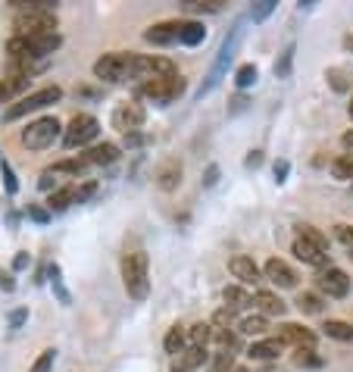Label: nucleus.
Listing matches in <instances>:
<instances>
[{
  "instance_id": "obj_1",
  "label": "nucleus",
  "mask_w": 353,
  "mask_h": 372,
  "mask_svg": "<svg viewBox=\"0 0 353 372\" xmlns=\"http://www.w3.org/2000/svg\"><path fill=\"white\" fill-rule=\"evenodd\" d=\"M241 41H244V19H235V25H231L228 32H225L222 44H219L216 60H213V66H210V72H206V81L200 85L197 97H204V94H210V91H216V88H219V81L225 79V72H228L231 60H235V54H238Z\"/></svg>"
},
{
  "instance_id": "obj_2",
  "label": "nucleus",
  "mask_w": 353,
  "mask_h": 372,
  "mask_svg": "<svg viewBox=\"0 0 353 372\" xmlns=\"http://www.w3.org/2000/svg\"><path fill=\"white\" fill-rule=\"evenodd\" d=\"M122 285L131 300H144L150 294V257L144 251H131L122 257Z\"/></svg>"
},
{
  "instance_id": "obj_3",
  "label": "nucleus",
  "mask_w": 353,
  "mask_h": 372,
  "mask_svg": "<svg viewBox=\"0 0 353 372\" xmlns=\"http://www.w3.org/2000/svg\"><path fill=\"white\" fill-rule=\"evenodd\" d=\"M60 101H63V88H60V85H44V88H38V91H32V94L19 97V101H16L13 107L3 113V119L16 122V119H22V116L38 113V110L50 107V103H60Z\"/></svg>"
},
{
  "instance_id": "obj_4",
  "label": "nucleus",
  "mask_w": 353,
  "mask_h": 372,
  "mask_svg": "<svg viewBox=\"0 0 353 372\" xmlns=\"http://www.w3.org/2000/svg\"><path fill=\"white\" fill-rule=\"evenodd\" d=\"M97 135H100V122H97V116L75 113L72 119H69V125L63 129V147H66V150L88 147Z\"/></svg>"
},
{
  "instance_id": "obj_5",
  "label": "nucleus",
  "mask_w": 353,
  "mask_h": 372,
  "mask_svg": "<svg viewBox=\"0 0 353 372\" xmlns=\"http://www.w3.org/2000/svg\"><path fill=\"white\" fill-rule=\"evenodd\" d=\"M178 75L175 63L166 60V56H144V54H131V63H129V79L135 81H153V79H172Z\"/></svg>"
},
{
  "instance_id": "obj_6",
  "label": "nucleus",
  "mask_w": 353,
  "mask_h": 372,
  "mask_svg": "<svg viewBox=\"0 0 353 372\" xmlns=\"http://www.w3.org/2000/svg\"><path fill=\"white\" fill-rule=\"evenodd\" d=\"M63 135V125L56 116H41V119L28 122L25 129H22V144L28 150H47L54 147V141Z\"/></svg>"
},
{
  "instance_id": "obj_7",
  "label": "nucleus",
  "mask_w": 353,
  "mask_h": 372,
  "mask_svg": "<svg viewBox=\"0 0 353 372\" xmlns=\"http://www.w3.org/2000/svg\"><path fill=\"white\" fill-rule=\"evenodd\" d=\"M16 34H54L56 32V13L50 10H22L13 16Z\"/></svg>"
},
{
  "instance_id": "obj_8",
  "label": "nucleus",
  "mask_w": 353,
  "mask_h": 372,
  "mask_svg": "<svg viewBox=\"0 0 353 372\" xmlns=\"http://www.w3.org/2000/svg\"><path fill=\"white\" fill-rule=\"evenodd\" d=\"M184 88H188V81H184L182 75H172V79L144 81V85H141V94H144V97H150L153 103H160V107H166V103L178 101V97L184 94Z\"/></svg>"
},
{
  "instance_id": "obj_9",
  "label": "nucleus",
  "mask_w": 353,
  "mask_h": 372,
  "mask_svg": "<svg viewBox=\"0 0 353 372\" xmlns=\"http://www.w3.org/2000/svg\"><path fill=\"white\" fill-rule=\"evenodd\" d=\"M144 119H147V110H144L138 101H122V103H116L113 116H109L113 129H116V132H122V135H129V132H141Z\"/></svg>"
},
{
  "instance_id": "obj_10",
  "label": "nucleus",
  "mask_w": 353,
  "mask_h": 372,
  "mask_svg": "<svg viewBox=\"0 0 353 372\" xmlns=\"http://www.w3.org/2000/svg\"><path fill=\"white\" fill-rule=\"evenodd\" d=\"M316 291L328 300L347 298V294H350V276H347L344 269H338V266H328V269H322L319 276H316Z\"/></svg>"
},
{
  "instance_id": "obj_11",
  "label": "nucleus",
  "mask_w": 353,
  "mask_h": 372,
  "mask_svg": "<svg viewBox=\"0 0 353 372\" xmlns=\"http://www.w3.org/2000/svg\"><path fill=\"white\" fill-rule=\"evenodd\" d=\"M129 63H131V54H103L100 60L94 63V75L100 81H125L129 79Z\"/></svg>"
},
{
  "instance_id": "obj_12",
  "label": "nucleus",
  "mask_w": 353,
  "mask_h": 372,
  "mask_svg": "<svg viewBox=\"0 0 353 372\" xmlns=\"http://www.w3.org/2000/svg\"><path fill=\"white\" fill-rule=\"evenodd\" d=\"M182 19H166V22H156V25L144 28V41L147 44H156V48H169L182 38Z\"/></svg>"
},
{
  "instance_id": "obj_13",
  "label": "nucleus",
  "mask_w": 353,
  "mask_h": 372,
  "mask_svg": "<svg viewBox=\"0 0 353 372\" xmlns=\"http://www.w3.org/2000/svg\"><path fill=\"white\" fill-rule=\"evenodd\" d=\"M275 338L281 341V344H294V351H300V347H316V332L312 329H306V325H297V322H281L279 325V335Z\"/></svg>"
},
{
  "instance_id": "obj_14",
  "label": "nucleus",
  "mask_w": 353,
  "mask_h": 372,
  "mask_svg": "<svg viewBox=\"0 0 353 372\" xmlns=\"http://www.w3.org/2000/svg\"><path fill=\"white\" fill-rule=\"evenodd\" d=\"M182 176H184V166L178 156H166L160 166H156V188L166 191V194H172V191L182 185Z\"/></svg>"
},
{
  "instance_id": "obj_15",
  "label": "nucleus",
  "mask_w": 353,
  "mask_h": 372,
  "mask_svg": "<svg viewBox=\"0 0 353 372\" xmlns=\"http://www.w3.org/2000/svg\"><path fill=\"white\" fill-rule=\"evenodd\" d=\"M263 276L269 278V282L275 285V288H297V272H294L291 266H288L285 260H279V257L266 260Z\"/></svg>"
},
{
  "instance_id": "obj_16",
  "label": "nucleus",
  "mask_w": 353,
  "mask_h": 372,
  "mask_svg": "<svg viewBox=\"0 0 353 372\" xmlns=\"http://www.w3.org/2000/svg\"><path fill=\"white\" fill-rule=\"evenodd\" d=\"M228 269H231V276L238 278L241 285H257V282H263V272H259V266L253 263V257H244V254L231 257V260H228Z\"/></svg>"
},
{
  "instance_id": "obj_17",
  "label": "nucleus",
  "mask_w": 353,
  "mask_h": 372,
  "mask_svg": "<svg viewBox=\"0 0 353 372\" xmlns=\"http://www.w3.org/2000/svg\"><path fill=\"white\" fill-rule=\"evenodd\" d=\"M291 254H294V257H297L303 266H312V269H319V272L332 266V263H328V254H325V251H319V247H312V244L300 241V238H297V241H294Z\"/></svg>"
},
{
  "instance_id": "obj_18",
  "label": "nucleus",
  "mask_w": 353,
  "mask_h": 372,
  "mask_svg": "<svg viewBox=\"0 0 353 372\" xmlns=\"http://www.w3.org/2000/svg\"><path fill=\"white\" fill-rule=\"evenodd\" d=\"M28 85H32V75H25V72H10L7 79H0V103H10Z\"/></svg>"
},
{
  "instance_id": "obj_19",
  "label": "nucleus",
  "mask_w": 353,
  "mask_h": 372,
  "mask_svg": "<svg viewBox=\"0 0 353 372\" xmlns=\"http://www.w3.org/2000/svg\"><path fill=\"white\" fill-rule=\"evenodd\" d=\"M253 304H257L259 316H285L288 313V304L275 291H257L253 294Z\"/></svg>"
},
{
  "instance_id": "obj_20",
  "label": "nucleus",
  "mask_w": 353,
  "mask_h": 372,
  "mask_svg": "<svg viewBox=\"0 0 353 372\" xmlns=\"http://www.w3.org/2000/svg\"><path fill=\"white\" fill-rule=\"evenodd\" d=\"M281 351H285V344H281L279 338H263V341H253V344L247 347V357L266 363V360H279Z\"/></svg>"
},
{
  "instance_id": "obj_21",
  "label": "nucleus",
  "mask_w": 353,
  "mask_h": 372,
  "mask_svg": "<svg viewBox=\"0 0 353 372\" xmlns=\"http://www.w3.org/2000/svg\"><path fill=\"white\" fill-rule=\"evenodd\" d=\"M72 203H78V188H75V185H63V188H56L54 194H47V210L50 213H63V210H69Z\"/></svg>"
},
{
  "instance_id": "obj_22",
  "label": "nucleus",
  "mask_w": 353,
  "mask_h": 372,
  "mask_svg": "<svg viewBox=\"0 0 353 372\" xmlns=\"http://www.w3.org/2000/svg\"><path fill=\"white\" fill-rule=\"evenodd\" d=\"M85 160L91 163V166H109V163L119 160V147H116L113 141H103V144H94V147L85 150Z\"/></svg>"
},
{
  "instance_id": "obj_23",
  "label": "nucleus",
  "mask_w": 353,
  "mask_h": 372,
  "mask_svg": "<svg viewBox=\"0 0 353 372\" xmlns=\"http://www.w3.org/2000/svg\"><path fill=\"white\" fill-rule=\"evenodd\" d=\"M322 332H325V338H332V341H341V344H353V325L344 322V319H325Z\"/></svg>"
},
{
  "instance_id": "obj_24",
  "label": "nucleus",
  "mask_w": 353,
  "mask_h": 372,
  "mask_svg": "<svg viewBox=\"0 0 353 372\" xmlns=\"http://www.w3.org/2000/svg\"><path fill=\"white\" fill-rule=\"evenodd\" d=\"M184 344H188V332H184L182 325H172L169 332H166V338H163L166 353H169V357H182V353H184Z\"/></svg>"
},
{
  "instance_id": "obj_25",
  "label": "nucleus",
  "mask_w": 353,
  "mask_h": 372,
  "mask_svg": "<svg viewBox=\"0 0 353 372\" xmlns=\"http://www.w3.org/2000/svg\"><path fill=\"white\" fill-rule=\"evenodd\" d=\"M294 304H297L300 313H306V316H316V313H322V307H325V298H322L319 291H300Z\"/></svg>"
},
{
  "instance_id": "obj_26",
  "label": "nucleus",
  "mask_w": 353,
  "mask_h": 372,
  "mask_svg": "<svg viewBox=\"0 0 353 372\" xmlns=\"http://www.w3.org/2000/svg\"><path fill=\"white\" fill-rule=\"evenodd\" d=\"M222 300H225L228 310H244V307L253 304V298L244 291V288H241V285H228V288L222 291Z\"/></svg>"
},
{
  "instance_id": "obj_27",
  "label": "nucleus",
  "mask_w": 353,
  "mask_h": 372,
  "mask_svg": "<svg viewBox=\"0 0 353 372\" xmlns=\"http://www.w3.org/2000/svg\"><path fill=\"white\" fill-rule=\"evenodd\" d=\"M206 38V28H204V22H194V19H188L182 25V38H178V44H184V48H197L200 41Z\"/></svg>"
},
{
  "instance_id": "obj_28",
  "label": "nucleus",
  "mask_w": 353,
  "mask_h": 372,
  "mask_svg": "<svg viewBox=\"0 0 353 372\" xmlns=\"http://www.w3.org/2000/svg\"><path fill=\"white\" fill-rule=\"evenodd\" d=\"M297 238L300 241H306V244H312V247H319V251H325L328 254V235H322L316 225H310V223H300L297 225Z\"/></svg>"
},
{
  "instance_id": "obj_29",
  "label": "nucleus",
  "mask_w": 353,
  "mask_h": 372,
  "mask_svg": "<svg viewBox=\"0 0 353 372\" xmlns=\"http://www.w3.org/2000/svg\"><path fill=\"white\" fill-rule=\"evenodd\" d=\"M206 360H210L206 357V347H184V353L178 357V369L194 372V369H200Z\"/></svg>"
},
{
  "instance_id": "obj_30",
  "label": "nucleus",
  "mask_w": 353,
  "mask_h": 372,
  "mask_svg": "<svg viewBox=\"0 0 353 372\" xmlns=\"http://www.w3.org/2000/svg\"><path fill=\"white\" fill-rule=\"evenodd\" d=\"M88 166H91V163L85 160V154H82V156H72V160H60V163H54L50 169H54L56 176H75V178H78L85 169H88Z\"/></svg>"
},
{
  "instance_id": "obj_31",
  "label": "nucleus",
  "mask_w": 353,
  "mask_h": 372,
  "mask_svg": "<svg viewBox=\"0 0 353 372\" xmlns=\"http://www.w3.org/2000/svg\"><path fill=\"white\" fill-rule=\"evenodd\" d=\"M47 278H50V285H54L56 300H60L63 307L72 304V294L66 291V285H63V272H60V266H56V263H50V266H47Z\"/></svg>"
},
{
  "instance_id": "obj_32",
  "label": "nucleus",
  "mask_w": 353,
  "mask_h": 372,
  "mask_svg": "<svg viewBox=\"0 0 353 372\" xmlns=\"http://www.w3.org/2000/svg\"><path fill=\"white\" fill-rule=\"evenodd\" d=\"M213 325L210 322H197V325H191L188 329V341H191V347H206L210 344V338H213Z\"/></svg>"
},
{
  "instance_id": "obj_33",
  "label": "nucleus",
  "mask_w": 353,
  "mask_h": 372,
  "mask_svg": "<svg viewBox=\"0 0 353 372\" xmlns=\"http://www.w3.org/2000/svg\"><path fill=\"white\" fill-rule=\"evenodd\" d=\"M294 366H297V369H319L322 363H325V360L322 357H316V351H310V347H300V351H294Z\"/></svg>"
},
{
  "instance_id": "obj_34",
  "label": "nucleus",
  "mask_w": 353,
  "mask_h": 372,
  "mask_svg": "<svg viewBox=\"0 0 353 372\" xmlns=\"http://www.w3.org/2000/svg\"><path fill=\"white\" fill-rule=\"evenodd\" d=\"M257 79H259V72H257V66H253V63H244V66H238V72H235V85H238L241 91L253 88V85H257Z\"/></svg>"
},
{
  "instance_id": "obj_35",
  "label": "nucleus",
  "mask_w": 353,
  "mask_h": 372,
  "mask_svg": "<svg viewBox=\"0 0 353 372\" xmlns=\"http://www.w3.org/2000/svg\"><path fill=\"white\" fill-rule=\"evenodd\" d=\"M206 372H235V353L231 351H216L210 357V369Z\"/></svg>"
},
{
  "instance_id": "obj_36",
  "label": "nucleus",
  "mask_w": 353,
  "mask_h": 372,
  "mask_svg": "<svg viewBox=\"0 0 353 372\" xmlns=\"http://www.w3.org/2000/svg\"><path fill=\"white\" fill-rule=\"evenodd\" d=\"M332 176L341 178V182H353V156L350 154L332 160Z\"/></svg>"
},
{
  "instance_id": "obj_37",
  "label": "nucleus",
  "mask_w": 353,
  "mask_h": 372,
  "mask_svg": "<svg viewBox=\"0 0 353 372\" xmlns=\"http://www.w3.org/2000/svg\"><path fill=\"white\" fill-rule=\"evenodd\" d=\"M0 178H3V188H7V194H19V178H16L13 166H10V160H0Z\"/></svg>"
},
{
  "instance_id": "obj_38",
  "label": "nucleus",
  "mask_w": 353,
  "mask_h": 372,
  "mask_svg": "<svg viewBox=\"0 0 353 372\" xmlns=\"http://www.w3.org/2000/svg\"><path fill=\"white\" fill-rule=\"evenodd\" d=\"M266 329H269V319L266 316H244V322H241V332L244 335H266Z\"/></svg>"
},
{
  "instance_id": "obj_39",
  "label": "nucleus",
  "mask_w": 353,
  "mask_h": 372,
  "mask_svg": "<svg viewBox=\"0 0 353 372\" xmlns=\"http://www.w3.org/2000/svg\"><path fill=\"white\" fill-rule=\"evenodd\" d=\"M54 363H56V351L54 347H47V351L38 353V360L32 363V369L28 372H54Z\"/></svg>"
},
{
  "instance_id": "obj_40",
  "label": "nucleus",
  "mask_w": 353,
  "mask_h": 372,
  "mask_svg": "<svg viewBox=\"0 0 353 372\" xmlns=\"http://www.w3.org/2000/svg\"><path fill=\"white\" fill-rule=\"evenodd\" d=\"M294 44H288L285 50H281V60L275 63V75H279V79H288V75H291V66H294Z\"/></svg>"
},
{
  "instance_id": "obj_41",
  "label": "nucleus",
  "mask_w": 353,
  "mask_h": 372,
  "mask_svg": "<svg viewBox=\"0 0 353 372\" xmlns=\"http://www.w3.org/2000/svg\"><path fill=\"white\" fill-rule=\"evenodd\" d=\"M272 10H275V0H259V3H253V10H250V19H253V22H263V19H269V16H272Z\"/></svg>"
},
{
  "instance_id": "obj_42",
  "label": "nucleus",
  "mask_w": 353,
  "mask_h": 372,
  "mask_svg": "<svg viewBox=\"0 0 353 372\" xmlns=\"http://www.w3.org/2000/svg\"><path fill=\"white\" fill-rule=\"evenodd\" d=\"M272 176H275V182H279V185H285L288 176H291V163H288V160H275V163H272Z\"/></svg>"
},
{
  "instance_id": "obj_43",
  "label": "nucleus",
  "mask_w": 353,
  "mask_h": 372,
  "mask_svg": "<svg viewBox=\"0 0 353 372\" xmlns=\"http://www.w3.org/2000/svg\"><path fill=\"white\" fill-rule=\"evenodd\" d=\"M38 188L47 191V194H54V191H56V172L54 169H44L41 178H38Z\"/></svg>"
},
{
  "instance_id": "obj_44",
  "label": "nucleus",
  "mask_w": 353,
  "mask_h": 372,
  "mask_svg": "<svg viewBox=\"0 0 353 372\" xmlns=\"http://www.w3.org/2000/svg\"><path fill=\"white\" fill-rule=\"evenodd\" d=\"M334 238L347 244V251H353V225H334Z\"/></svg>"
},
{
  "instance_id": "obj_45",
  "label": "nucleus",
  "mask_w": 353,
  "mask_h": 372,
  "mask_svg": "<svg viewBox=\"0 0 353 372\" xmlns=\"http://www.w3.org/2000/svg\"><path fill=\"white\" fill-rule=\"evenodd\" d=\"M28 219H34V223H47L50 219V210H44V207H38V203H32V207H28Z\"/></svg>"
},
{
  "instance_id": "obj_46",
  "label": "nucleus",
  "mask_w": 353,
  "mask_h": 372,
  "mask_svg": "<svg viewBox=\"0 0 353 372\" xmlns=\"http://www.w3.org/2000/svg\"><path fill=\"white\" fill-rule=\"evenodd\" d=\"M28 266H32V254L28 251H19L13 257V272H22V269H28Z\"/></svg>"
},
{
  "instance_id": "obj_47",
  "label": "nucleus",
  "mask_w": 353,
  "mask_h": 372,
  "mask_svg": "<svg viewBox=\"0 0 353 372\" xmlns=\"http://www.w3.org/2000/svg\"><path fill=\"white\" fill-rule=\"evenodd\" d=\"M0 291H7V294H13V291H16V278H13V272H3V269H0Z\"/></svg>"
},
{
  "instance_id": "obj_48",
  "label": "nucleus",
  "mask_w": 353,
  "mask_h": 372,
  "mask_svg": "<svg viewBox=\"0 0 353 372\" xmlns=\"http://www.w3.org/2000/svg\"><path fill=\"white\" fill-rule=\"evenodd\" d=\"M25 319H28V310H25V307L13 310V313H10V329H19V325L25 322Z\"/></svg>"
},
{
  "instance_id": "obj_49",
  "label": "nucleus",
  "mask_w": 353,
  "mask_h": 372,
  "mask_svg": "<svg viewBox=\"0 0 353 372\" xmlns=\"http://www.w3.org/2000/svg\"><path fill=\"white\" fill-rule=\"evenodd\" d=\"M216 178H219V166H210V169L204 172V188H213V185H216Z\"/></svg>"
},
{
  "instance_id": "obj_50",
  "label": "nucleus",
  "mask_w": 353,
  "mask_h": 372,
  "mask_svg": "<svg viewBox=\"0 0 353 372\" xmlns=\"http://www.w3.org/2000/svg\"><path fill=\"white\" fill-rule=\"evenodd\" d=\"M141 144H144L141 132H129V135H125V147H141Z\"/></svg>"
},
{
  "instance_id": "obj_51",
  "label": "nucleus",
  "mask_w": 353,
  "mask_h": 372,
  "mask_svg": "<svg viewBox=\"0 0 353 372\" xmlns=\"http://www.w3.org/2000/svg\"><path fill=\"white\" fill-rule=\"evenodd\" d=\"M94 191H97V185H94V182H88V185H85V188H78V203H82V200H88V197L94 194Z\"/></svg>"
},
{
  "instance_id": "obj_52",
  "label": "nucleus",
  "mask_w": 353,
  "mask_h": 372,
  "mask_svg": "<svg viewBox=\"0 0 353 372\" xmlns=\"http://www.w3.org/2000/svg\"><path fill=\"white\" fill-rule=\"evenodd\" d=\"M341 144H344V150H347V154L353 156V129H350V132H344V135H341Z\"/></svg>"
},
{
  "instance_id": "obj_53",
  "label": "nucleus",
  "mask_w": 353,
  "mask_h": 372,
  "mask_svg": "<svg viewBox=\"0 0 353 372\" xmlns=\"http://www.w3.org/2000/svg\"><path fill=\"white\" fill-rule=\"evenodd\" d=\"M259 163H263V150H253V154L247 156V166H253V169H257Z\"/></svg>"
},
{
  "instance_id": "obj_54",
  "label": "nucleus",
  "mask_w": 353,
  "mask_h": 372,
  "mask_svg": "<svg viewBox=\"0 0 353 372\" xmlns=\"http://www.w3.org/2000/svg\"><path fill=\"white\" fill-rule=\"evenodd\" d=\"M244 107H247V101L238 94V97H235V107H231V113H241V110H244Z\"/></svg>"
},
{
  "instance_id": "obj_55",
  "label": "nucleus",
  "mask_w": 353,
  "mask_h": 372,
  "mask_svg": "<svg viewBox=\"0 0 353 372\" xmlns=\"http://www.w3.org/2000/svg\"><path fill=\"white\" fill-rule=\"evenodd\" d=\"M344 44H347V48H350V50H353V34H350V38H347V41H344Z\"/></svg>"
},
{
  "instance_id": "obj_56",
  "label": "nucleus",
  "mask_w": 353,
  "mask_h": 372,
  "mask_svg": "<svg viewBox=\"0 0 353 372\" xmlns=\"http://www.w3.org/2000/svg\"><path fill=\"white\" fill-rule=\"evenodd\" d=\"M172 372H188V369H178V366H175V369H172Z\"/></svg>"
},
{
  "instance_id": "obj_57",
  "label": "nucleus",
  "mask_w": 353,
  "mask_h": 372,
  "mask_svg": "<svg viewBox=\"0 0 353 372\" xmlns=\"http://www.w3.org/2000/svg\"><path fill=\"white\" fill-rule=\"evenodd\" d=\"M350 116H353V103H350Z\"/></svg>"
},
{
  "instance_id": "obj_58",
  "label": "nucleus",
  "mask_w": 353,
  "mask_h": 372,
  "mask_svg": "<svg viewBox=\"0 0 353 372\" xmlns=\"http://www.w3.org/2000/svg\"><path fill=\"white\" fill-rule=\"evenodd\" d=\"M350 260H353V251H350Z\"/></svg>"
}]
</instances>
